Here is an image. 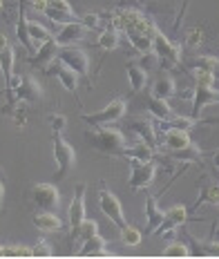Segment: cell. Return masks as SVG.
<instances>
[{
    "mask_svg": "<svg viewBox=\"0 0 219 259\" xmlns=\"http://www.w3.org/2000/svg\"><path fill=\"white\" fill-rule=\"evenodd\" d=\"M31 224L40 230V233H61L65 226H63L61 217H56L52 210H40V212L31 214Z\"/></svg>",
    "mask_w": 219,
    "mask_h": 259,
    "instance_id": "ffe728a7",
    "label": "cell"
},
{
    "mask_svg": "<svg viewBox=\"0 0 219 259\" xmlns=\"http://www.w3.org/2000/svg\"><path fill=\"white\" fill-rule=\"evenodd\" d=\"M217 206H219V201H217Z\"/></svg>",
    "mask_w": 219,
    "mask_h": 259,
    "instance_id": "c3c4849f",
    "label": "cell"
},
{
    "mask_svg": "<svg viewBox=\"0 0 219 259\" xmlns=\"http://www.w3.org/2000/svg\"><path fill=\"white\" fill-rule=\"evenodd\" d=\"M54 161L58 165L56 177L58 179H67V175L76 165V150L69 145L61 134H54Z\"/></svg>",
    "mask_w": 219,
    "mask_h": 259,
    "instance_id": "52a82bcc",
    "label": "cell"
},
{
    "mask_svg": "<svg viewBox=\"0 0 219 259\" xmlns=\"http://www.w3.org/2000/svg\"><path fill=\"white\" fill-rule=\"evenodd\" d=\"M14 61H16V52L12 45H7L0 52V72H3V78L7 85H9V80L14 78Z\"/></svg>",
    "mask_w": 219,
    "mask_h": 259,
    "instance_id": "484cf974",
    "label": "cell"
},
{
    "mask_svg": "<svg viewBox=\"0 0 219 259\" xmlns=\"http://www.w3.org/2000/svg\"><path fill=\"white\" fill-rule=\"evenodd\" d=\"M174 94H177V80H174V76L170 72H161L157 78H154L152 90H150V96L168 101V99H172Z\"/></svg>",
    "mask_w": 219,
    "mask_h": 259,
    "instance_id": "d6986e66",
    "label": "cell"
},
{
    "mask_svg": "<svg viewBox=\"0 0 219 259\" xmlns=\"http://www.w3.org/2000/svg\"><path fill=\"white\" fill-rule=\"evenodd\" d=\"M3 199H5V186H3V181H0V210H3Z\"/></svg>",
    "mask_w": 219,
    "mask_h": 259,
    "instance_id": "ee69618b",
    "label": "cell"
},
{
    "mask_svg": "<svg viewBox=\"0 0 219 259\" xmlns=\"http://www.w3.org/2000/svg\"><path fill=\"white\" fill-rule=\"evenodd\" d=\"M87 27H85L81 20H74V23H63L58 25V31L54 34V38L58 40V45H78V42L85 40L87 36Z\"/></svg>",
    "mask_w": 219,
    "mask_h": 259,
    "instance_id": "4fadbf2b",
    "label": "cell"
},
{
    "mask_svg": "<svg viewBox=\"0 0 219 259\" xmlns=\"http://www.w3.org/2000/svg\"><path fill=\"white\" fill-rule=\"evenodd\" d=\"M99 235V224H96L94 219H85L81 224V230H78V239L81 241H87L90 237Z\"/></svg>",
    "mask_w": 219,
    "mask_h": 259,
    "instance_id": "d590c367",
    "label": "cell"
},
{
    "mask_svg": "<svg viewBox=\"0 0 219 259\" xmlns=\"http://www.w3.org/2000/svg\"><path fill=\"white\" fill-rule=\"evenodd\" d=\"M125 112H127V103H125V99H112L108 105L103 107V110H99V112H94V114H81V118L87 125H110V123H116V121H121V118L125 116Z\"/></svg>",
    "mask_w": 219,
    "mask_h": 259,
    "instance_id": "277c9868",
    "label": "cell"
},
{
    "mask_svg": "<svg viewBox=\"0 0 219 259\" xmlns=\"http://www.w3.org/2000/svg\"><path fill=\"white\" fill-rule=\"evenodd\" d=\"M125 74H127V80H130L132 94L141 92V90L148 85V72H146V69H143L139 63H127V65H125Z\"/></svg>",
    "mask_w": 219,
    "mask_h": 259,
    "instance_id": "cb8c5ba5",
    "label": "cell"
},
{
    "mask_svg": "<svg viewBox=\"0 0 219 259\" xmlns=\"http://www.w3.org/2000/svg\"><path fill=\"white\" fill-rule=\"evenodd\" d=\"M23 3H25V5H29V3H31V0H23Z\"/></svg>",
    "mask_w": 219,
    "mask_h": 259,
    "instance_id": "7dc6e473",
    "label": "cell"
},
{
    "mask_svg": "<svg viewBox=\"0 0 219 259\" xmlns=\"http://www.w3.org/2000/svg\"><path fill=\"white\" fill-rule=\"evenodd\" d=\"M50 125H52V132L54 134H61L63 130L67 127V116L65 114H50Z\"/></svg>",
    "mask_w": 219,
    "mask_h": 259,
    "instance_id": "74e56055",
    "label": "cell"
},
{
    "mask_svg": "<svg viewBox=\"0 0 219 259\" xmlns=\"http://www.w3.org/2000/svg\"><path fill=\"white\" fill-rule=\"evenodd\" d=\"M163 148H168L170 152H177V150H184L192 143L190 132L184 127H163V139H161Z\"/></svg>",
    "mask_w": 219,
    "mask_h": 259,
    "instance_id": "ac0fdd59",
    "label": "cell"
},
{
    "mask_svg": "<svg viewBox=\"0 0 219 259\" xmlns=\"http://www.w3.org/2000/svg\"><path fill=\"white\" fill-rule=\"evenodd\" d=\"M99 208H101V212H103L119 230L127 224L125 214H123V208H121V201L108 190V188H105L103 181H101V190H99Z\"/></svg>",
    "mask_w": 219,
    "mask_h": 259,
    "instance_id": "9c48e42d",
    "label": "cell"
},
{
    "mask_svg": "<svg viewBox=\"0 0 219 259\" xmlns=\"http://www.w3.org/2000/svg\"><path fill=\"white\" fill-rule=\"evenodd\" d=\"M154 54L159 56V63H161L163 69L181 65V47L165 38L163 31H159V27L154 29Z\"/></svg>",
    "mask_w": 219,
    "mask_h": 259,
    "instance_id": "8992f818",
    "label": "cell"
},
{
    "mask_svg": "<svg viewBox=\"0 0 219 259\" xmlns=\"http://www.w3.org/2000/svg\"><path fill=\"white\" fill-rule=\"evenodd\" d=\"M42 14L56 25L78 20L76 14H74V9H72V5H69L67 0H45V9H42Z\"/></svg>",
    "mask_w": 219,
    "mask_h": 259,
    "instance_id": "5bb4252c",
    "label": "cell"
},
{
    "mask_svg": "<svg viewBox=\"0 0 219 259\" xmlns=\"http://www.w3.org/2000/svg\"><path fill=\"white\" fill-rule=\"evenodd\" d=\"M9 116L14 118V125L16 127H25V125H27V107H25V105L16 103L12 110H9Z\"/></svg>",
    "mask_w": 219,
    "mask_h": 259,
    "instance_id": "e575fe53",
    "label": "cell"
},
{
    "mask_svg": "<svg viewBox=\"0 0 219 259\" xmlns=\"http://www.w3.org/2000/svg\"><path fill=\"white\" fill-rule=\"evenodd\" d=\"M58 61L63 65H67L69 69L78 74L81 78L87 80V74H90V58L83 50H78V45H63L58 50ZM90 83V80H87Z\"/></svg>",
    "mask_w": 219,
    "mask_h": 259,
    "instance_id": "ba28073f",
    "label": "cell"
},
{
    "mask_svg": "<svg viewBox=\"0 0 219 259\" xmlns=\"http://www.w3.org/2000/svg\"><path fill=\"white\" fill-rule=\"evenodd\" d=\"M9 257H31V248L20 246V244H12L9 246Z\"/></svg>",
    "mask_w": 219,
    "mask_h": 259,
    "instance_id": "ab89813d",
    "label": "cell"
},
{
    "mask_svg": "<svg viewBox=\"0 0 219 259\" xmlns=\"http://www.w3.org/2000/svg\"><path fill=\"white\" fill-rule=\"evenodd\" d=\"M85 190H87V183L81 181L74 186V197L72 203H69L67 210V219H69V241L78 239V230H81V224L85 221Z\"/></svg>",
    "mask_w": 219,
    "mask_h": 259,
    "instance_id": "3957f363",
    "label": "cell"
},
{
    "mask_svg": "<svg viewBox=\"0 0 219 259\" xmlns=\"http://www.w3.org/2000/svg\"><path fill=\"white\" fill-rule=\"evenodd\" d=\"M29 36H31V40L38 42V45H42V42L50 40V38H54V34H52L45 25L36 23V20H29Z\"/></svg>",
    "mask_w": 219,
    "mask_h": 259,
    "instance_id": "f546056e",
    "label": "cell"
},
{
    "mask_svg": "<svg viewBox=\"0 0 219 259\" xmlns=\"http://www.w3.org/2000/svg\"><path fill=\"white\" fill-rule=\"evenodd\" d=\"M130 161V181L127 186L132 190H143L154 181V175H157V165L152 161H143L139 156H127Z\"/></svg>",
    "mask_w": 219,
    "mask_h": 259,
    "instance_id": "5b68a950",
    "label": "cell"
},
{
    "mask_svg": "<svg viewBox=\"0 0 219 259\" xmlns=\"http://www.w3.org/2000/svg\"><path fill=\"white\" fill-rule=\"evenodd\" d=\"M190 69H204V72L212 74L215 80H219V58L215 56H195L190 61Z\"/></svg>",
    "mask_w": 219,
    "mask_h": 259,
    "instance_id": "4316f807",
    "label": "cell"
},
{
    "mask_svg": "<svg viewBox=\"0 0 219 259\" xmlns=\"http://www.w3.org/2000/svg\"><path fill=\"white\" fill-rule=\"evenodd\" d=\"M0 257H9V246L0 244Z\"/></svg>",
    "mask_w": 219,
    "mask_h": 259,
    "instance_id": "7bdbcfd3",
    "label": "cell"
},
{
    "mask_svg": "<svg viewBox=\"0 0 219 259\" xmlns=\"http://www.w3.org/2000/svg\"><path fill=\"white\" fill-rule=\"evenodd\" d=\"M81 23H83L85 27H87V29H96V27L101 25V14H94V12H90V14H83Z\"/></svg>",
    "mask_w": 219,
    "mask_h": 259,
    "instance_id": "f35d334b",
    "label": "cell"
},
{
    "mask_svg": "<svg viewBox=\"0 0 219 259\" xmlns=\"http://www.w3.org/2000/svg\"><path fill=\"white\" fill-rule=\"evenodd\" d=\"M141 230L135 228V226H130V224H125L123 228H121V241H123L125 246H139L141 244Z\"/></svg>",
    "mask_w": 219,
    "mask_h": 259,
    "instance_id": "1f68e13d",
    "label": "cell"
},
{
    "mask_svg": "<svg viewBox=\"0 0 219 259\" xmlns=\"http://www.w3.org/2000/svg\"><path fill=\"white\" fill-rule=\"evenodd\" d=\"M204 201L215 203V206H217V201H219V183H208V186L204 188V192L199 194V199H197L195 208H199Z\"/></svg>",
    "mask_w": 219,
    "mask_h": 259,
    "instance_id": "d6a6232c",
    "label": "cell"
},
{
    "mask_svg": "<svg viewBox=\"0 0 219 259\" xmlns=\"http://www.w3.org/2000/svg\"><path fill=\"white\" fill-rule=\"evenodd\" d=\"M163 219H165V212L159 208V199L148 194V199H146V224H148V233H157L159 226L163 224Z\"/></svg>",
    "mask_w": 219,
    "mask_h": 259,
    "instance_id": "44dd1931",
    "label": "cell"
},
{
    "mask_svg": "<svg viewBox=\"0 0 219 259\" xmlns=\"http://www.w3.org/2000/svg\"><path fill=\"white\" fill-rule=\"evenodd\" d=\"M148 110H150V114L161 123L172 121L174 118V112L170 110L168 101H163V99H154V96H150V99H148Z\"/></svg>",
    "mask_w": 219,
    "mask_h": 259,
    "instance_id": "d4e9b609",
    "label": "cell"
},
{
    "mask_svg": "<svg viewBox=\"0 0 219 259\" xmlns=\"http://www.w3.org/2000/svg\"><path fill=\"white\" fill-rule=\"evenodd\" d=\"M105 246H108V241L101 235H94L85 241V246L78 250V255L81 257H112V252Z\"/></svg>",
    "mask_w": 219,
    "mask_h": 259,
    "instance_id": "603a6c76",
    "label": "cell"
},
{
    "mask_svg": "<svg viewBox=\"0 0 219 259\" xmlns=\"http://www.w3.org/2000/svg\"><path fill=\"white\" fill-rule=\"evenodd\" d=\"M127 42L132 45V50H137L139 54H150L154 52V34H143V31H123Z\"/></svg>",
    "mask_w": 219,
    "mask_h": 259,
    "instance_id": "7402d4cb",
    "label": "cell"
},
{
    "mask_svg": "<svg viewBox=\"0 0 219 259\" xmlns=\"http://www.w3.org/2000/svg\"><path fill=\"white\" fill-rule=\"evenodd\" d=\"M212 165H215V170L219 172V150H215V152H212Z\"/></svg>",
    "mask_w": 219,
    "mask_h": 259,
    "instance_id": "60d3db41",
    "label": "cell"
},
{
    "mask_svg": "<svg viewBox=\"0 0 219 259\" xmlns=\"http://www.w3.org/2000/svg\"><path fill=\"white\" fill-rule=\"evenodd\" d=\"M210 252H212V255H217V257H219V244H212V248H210Z\"/></svg>",
    "mask_w": 219,
    "mask_h": 259,
    "instance_id": "f6af8a7d",
    "label": "cell"
},
{
    "mask_svg": "<svg viewBox=\"0 0 219 259\" xmlns=\"http://www.w3.org/2000/svg\"><path fill=\"white\" fill-rule=\"evenodd\" d=\"M7 94H9V105L3 110L5 114H9V110H12L18 101L20 103H38L45 92H42V85L38 83V80L27 74V76H20L18 85H16L14 90H9Z\"/></svg>",
    "mask_w": 219,
    "mask_h": 259,
    "instance_id": "7a4b0ae2",
    "label": "cell"
},
{
    "mask_svg": "<svg viewBox=\"0 0 219 259\" xmlns=\"http://www.w3.org/2000/svg\"><path fill=\"white\" fill-rule=\"evenodd\" d=\"M7 45H9V42H7V36H5L3 31H0V52H3V50H5V47H7Z\"/></svg>",
    "mask_w": 219,
    "mask_h": 259,
    "instance_id": "b9f144b4",
    "label": "cell"
},
{
    "mask_svg": "<svg viewBox=\"0 0 219 259\" xmlns=\"http://www.w3.org/2000/svg\"><path fill=\"white\" fill-rule=\"evenodd\" d=\"M127 130H130L132 134L137 137V141H143V143H148L150 148L157 150L159 148V137H157V130H154L152 125V121L148 116H137V118H132L130 123H127Z\"/></svg>",
    "mask_w": 219,
    "mask_h": 259,
    "instance_id": "7c38bea8",
    "label": "cell"
},
{
    "mask_svg": "<svg viewBox=\"0 0 219 259\" xmlns=\"http://www.w3.org/2000/svg\"><path fill=\"white\" fill-rule=\"evenodd\" d=\"M85 141L92 150L108 156H125L127 154V143L121 130L110 127V125H90L85 130Z\"/></svg>",
    "mask_w": 219,
    "mask_h": 259,
    "instance_id": "6da1fadb",
    "label": "cell"
},
{
    "mask_svg": "<svg viewBox=\"0 0 219 259\" xmlns=\"http://www.w3.org/2000/svg\"><path fill=\"white\" fill-rule=\"evenodd\" d=\"M96 45H99V50L103 52H114L116 47H119V31L116 29H105L99 34V38H96Z\"/></svg>",
    "mask_w": 219,
    "mask_h": 259,
    "instance_id": "f1b7e54d",
    "label": "cell"
},
{
    "mask_svg": "<svg viewBox=\"0 0 219 259\" xmlns=\"http://www.w3.org/2000/svg\"><path fill=\"white\" fill-rule=\"evenodd\" d=\"M201 148L195 143H190L188 148L184 150H177V152H172V159L179 161V163H201Z\"/></svg>",
    "mask_w": 219,
    "mask_h": 259,
    "instance_id": "83f0119b",
    "label": "cell"
},
{
    "mask_svg": "<svg viewBox=\"0 0 219 259\" xmlns=\"http://www.w3.org/2000/svg\"><path fill=\"white\" fill-rule=\"evenodd\" d=\"M204 42H206V34H204L201 27H192V29L186 31V47H190V50H199Z\"/></svg>",
    "mask_w": 219,
    "mask_h": 259,
    "instance_id": "4dcf8cb0",
    "label": "cell"
},
{
    "mask_svg": "<svg viewBox=\"0 0 219 259\" xmlns=\"http://www.w3.org/2000/svg\"><path fill=\"white\" fill-rule=\"evenodd\" d=\"M58 50H61L58 40L56 38H50V40L42 42V45H38L36 54L27 56V63L31 65V67H36V69H47L52 65V61L58 58Z\"/></svg>",
    "mask_w": 219,
    "mask_h": 259,
    "instance_id": "9a60e30c",
    "label": "cell"
},
{
    "mask_svg": "<svg viewBox=\"0 0 219 259\" xmlns=\"http://www.w3.org/2000/svg\"><path fill=\"white\" fill-rule=\"evenodd\" d=\"M186 221H188V208H186V206H181V203H177V206L168 208V212H165V219H163V224L159 226L157 235L168 237L170 233H174V228H179V226H184Z\"/></svg>",
    "mask_w": 219,
    "mask_h": 259,
    "instance_id": "e0dca14e",
    "label": "cell"
},
{
    "mask_svg": "<svg viewBox=\"0 0 219 259\" xmlns=\"http://www.w3.org/2000/svg\"><path fill=\"white\" fill-rule=\"evenodd\" d=\"M31 203L38 210H56L61 206V192L54 183H34L31 186Z\"/></svg>",
    "mask_w": 219,
    "mask_h": 259,
    "instance_id": "30bf717a",
    "label": "cell"
},
{
    "mask_svg": "<svg viewBox=\"0 0 219 259\" xmlns=\"http://www.w3.org/2000/svg\"><path fill=\"white\" fill-rule=\"evenodd\" d=\"M45 74L56 76L58 83L63 85V90L69 92V94H74L78 99V74L74 72V69H69L67 65H63L61 61H58L56 65H50V67L45 69Z\"/></svg>",
    "mask_w": 219,
    "mask_h": 259,
    "instance_id": "2e32d148",
    "label": "cell"
},
{
    "mask_svg": "<svg viewBox=\"0 0 219 259\" xmlns=\"http://www.w3.org/2000/svg\"><path fill=\"white\" fill-rule=\"evenodd\" d=\"M52 255H54V250H52L47 239H38L36 246L31 248V257H52Z\"/></svg>",
    "mask_w": 219,
    "mask_h": 259,
    "instance_id": "8d00e7d4",
    "label": "cell"
},
{
    "mask_svg": "<svg viewBox=\"0 0 219 259\" xmlns=\"http://www.w3.org/2000/svg\"><path fill=\"white\" fill-rule=\"evenodd\" d=\"M5 7V0H0V9H3Z\"/></svg>",
    "mask_w": 219,
    "mask_h": 259,
    "instance_id": "bcb514c9",
    "label": "cell"
},
{
    "mask_svg": "<svg viewBox=\"0 0 219 259\" xmlns=\"http://www.w3.org/2000/svg\"><path fill=\"white\" fill-rule=\"evenodd\" d=\"M161 255L163 257H188L190 255V248L186 244H181V241H170V244L163 248Z\"/></svg>",
    "mask_w": 219,
    "mask_h": 259,
    "instance_id": "836d02e7",
    "label": "cell"
},
{
    "mask_svg": "<svg viewBox=\"0 0 219 259\" xmlns=\"http://www.w3.org/2000/svg\"><path fill=\"white\" fill-rule=\"evenodd\" d=\"M219 103V90H215V85H195V94H192V118L199 121L201 112L208 105H217Z\"/></svg>",
    "mask_w": 219,
    "mask_h": 259,
    "instance_id": "8fae6325",
    "label": "cell"
}]
</instances>
